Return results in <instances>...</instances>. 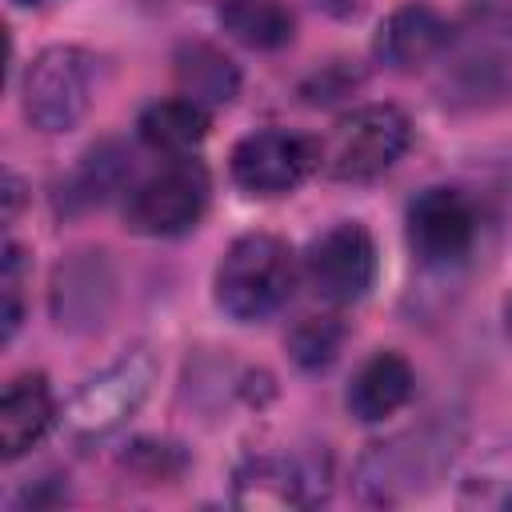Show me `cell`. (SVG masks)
Here are the masks:
<instances>
[{
    "label": "cell",
    "mask_w": 512,
    "mask_h": 512,
    "mask_svg": "<svg viewBox=\"0 0 512 512\" xmlns=\"http://www.w3.org/2000/svg\"><path fill=\"white\" fill-rule=\"evenodd\" d=\"M412 388H416L412 364H408L400 352L380 348V352H372V356L356 368L344 404H348V412H352L360 424H376V420L396 416V412L412 400Z\"/></svg>",
    "instance_id": "cell-14"
},
{
    "label": "cell",
    "mask_w": 512,
    "mask_h": 512,
    "mask_svg": "<svg viewBox=\"0 0 512 512\" xmlns=\"http://www.w3.org/2000/svg\"><path fill=\"white\" fill-rule=\"evenodd\" d=\"M448 32H452V24L436 8L412 0L384 16V24L376 28V40H372V52L380 64H388L396 72H412V68L440 60Z\"/></svg>",
    "instance_id": "cell-12"
},
{
    "label": "cell",
    "mask_w": 512,
    "mask_h": 512,
    "mask_svg": "<svg viewBox=\"0 0 512 512\" xmlns=\"http://www.w3.org/2000/svg\"><path fill=\"white\" fill-rule=\"evenodd\" d=\"M412 124L396 104H360L344 112L320 140V168L332 180L364 184L384 176L408 148Z\"/></svg>",
    "instance_id": "cell-5"
},
{
    "label": "cell",
    "mask_w": 512,
    "mask_h": 512,
    "mask_svg": "<svg viewBox=\"0 0 512 512\" xmlns=\"http://www.w3.org/2000/svg\"><path fill=\"white\" fill-rule=\"evenodd\" d=\"M96 60L76 44H52L32 56L20 84L24 120L36 132H68L84 120L92 104Z\"/></svg>",
    "instance_id": "cell-6"
},
{
    "label": "cell",
    "mask_w": 512,
    "mask_h": 512,
    "mask_svg": "<svg viewBox=\"0 0 512 512\" xmlns=\"http://www.w3.org/2000/svg\"><path fill=\"white\" fill-rule=\"evenodd\" d=\"M228 168L248 196H284L320 168V144L288 128H260L232 148Z\"/></svg>",
    "instance_id": "cell-10"
},
{
    "label": "cell",
    "mask_w": 512,
    "mask_h": 512,
    "mask_svg": "<svg viewBox=\"0 0 512 512\" xmlns=\"http://www.w3.org/2000/svg\"><path fill=\"white\" fill-rule=\"evenodd\" d=\"M116 280L104 252H76L52 276V316L60 328H96L108 316Z\"/></svg>",
    "instance_id": "cell-13"
},
{
    "label": "cell",
    "mask_w": 512,
    "mask_h": 512,
    "mask_svg": "<svg viewBox=\"0 0 512 512\" xmlns=\"http://www.w3.org/2000/svg\"><path fill=\"white\" fill-rule=\"evenodd\" d=\"M304 276L328 304H356L376 280V240L364 224L340 220L324 228L304 252Z\"/></svg>",
    "instance_id": "cell-9"
},
{
    "label": "cell",
    "mask_w": 512,
    "mask_h": 512,
    "mask_svg": "<svg viewBox=\"0 0 512 512\" xmlns=\"http://www.w3.org/2000/svg\"><path fill=\"white\" fill-rule=\"evenodd\" d=\"M328 492V456L316 448L252 452L232 476L240 508H308Z\"/></svg>",
    "instance_id": "cell-8"
},
{
    "label": "cell",
    "mask_w": 512,
    "mask_h": 512,
    "mask_svg": "<svg viewBox=\"0 0 512 512\" xmlns=\"http://www.w3.org/2000/svg\"><path fill=\"white\" fill-rule=\"evenodd\" d=\"M156 372H160V364H156L152 348L140 344V348H128L124 356H116L96 376H88L60 412L68 440L96 444V440L112 436L116 428H124L144 408V400L156 384Z\"/></svg>",
    "instance_id": "cell-4"
},
{
    "label": "cell",
    "mask_w": 512,
    "mask_h": 512,
    "mask_svg": "<svg viewBox=\"0 0 512 512\" xmlns=\"http://www.w3.org/2000/svg\"><path fill=\"white\" fill-rule=\"evenodd\" d=\"M140 140L160 152V156H188L204 136H208V108L196 104L192 96H172L156 100L140 112L136 120Z\"/></svg>",
    "instance_id": "cell-17"
},
{
    "label": "cell",
    "mask_w": 512,
    "mask_h": 512,
    "mask_svg": "<svg viewBox=\"0 0 512 512\" xmlns=\"http://www.w3.org/2000/svg\"><path fill=\"white\" fill-rule=\"evenodd\" d=\"M204 208H208V172L188 156H172L160 172L128 188L124 224L136 236L168 240L196 228Z\"/></svg>",
    "instance_id": "cell-7"
},
{
    "label": "cell",
    "mask_w": 512,
    "mask_h": 512,
    "mask_svg": "<svg viewBox=\"0 0 512 512\" xmlns=\"http://www.w3.org/2000/svg\"><path fill=\"white\" fill-rule=\"evenodd\" d=\"M468 504H512V440L484 448L476 464L464 472V492Z\"/></svg>",
    "instance_id": "cell-20"
},
{
    "label": "cell",
    "mask_w": 512,
    "mask_h": 512,
    "mask_svg": "<svg viewBox=\"0 0 512 512\" xmlns=\"http://www.w3.org/2000/svg\"><path fill=\"white\" fill-rule=\"evenodd\" d=\"M172 64H176V84H180V92L192 96V100L204 104V108H208V104H228V100L236 96V88H240L236 64H232L220 48H212V44H204V40L180 44L176 56H172Z\"/></svg>",
    "instance_id": "cell-18"
},
{
    "label": "cell",
    "mask_w": 512,
    "mask_h": 512,
    "mask_svg": "<svg viewBox=\"0 0 512 512\" xmlns=\"http://www.w3.org/2000/svg\"><path fill=\"white\" fill-rule=\"evenodd\" d=\"M216 304L236 324H256L280 312L296 288V252L272 232L236 236L216 264Z\"/></svg>",
    "instance_id": "cell-3"
},
{
    "label": "cell",
    "mask_w": 512,
    "mask_h": 512,
    "mask_svg": "<svg viewBox=\"0 0 512 512\" xmlns=\"http://www.w3.org/2000/svg\"><path fill=\"white\" fill-rule=\"evenodd\" d=\"M124 176H128V156H124L116 144H100V148H92V152L80 160V168L72 172L64 200H68V204H80V208L104 204L112 192H120Z\"/></svg>",
    "instance_id": "cell-19"
},
{
    "label": "cell",
    "mask_w": 512,
    "mask_h": 512,
    "mask_svg": "<svg viewBox=\"0 0 512 512\" xmlns=\"http://www.w3.org/2000/svg\"><path fill=\"white\" fill-rule=\"evenodd\" d=\"M16 4H44V0H16Z\"/></svg>",
    "instance_id": "cell-24"
},
{
    "label": "cell",
    "mask_w": 512,
    "mask_h": 512,
    "mask_svg": "<svg viewBox=\"0 0 512 512\" xmlns=\"http://www.w3.org/2000/svg\"><path fill=\"white\" fill-rule=\"evenodd\" d=\"M20 192H24V188H20V176H16V172H8V176H4V224H12V220H16Z\"/></svg>",
    "instance_id": "cell-22"
},
{
    "label": "cell",
    "mask_w": 512,
    "mask_h": 512,
    "mask_svg": "<svg viewBox=\"0 0 512 512\" xmlns=\"http://www.w3.org/2000/svg\"><path fill=\"white\" fill-rule=\"evenodd\" d=\"M56 420V400L44 372H20L0 396V456H24Z\"/></svg>",
    "instance_id": "cell-15"
},
{
    "label": "cell",
    "mask_w": 512,
    "mask_h": 512,
    "mask_svg": "<svg viewBox=\"0 0 512 512\" xmlns=\"http://www.w3.org/2000/svg\"><path fill=\"white\" fill-rule=\"evenodd\" d=\"M216 20L232 40L256 52H276L296 36V16L284 0H216Z\"/></svg>",
    "instance_id": "cell-16"
},
{
    "label": "cell",
    "mask_w": 512,
    "mask_h": 512,
    "mask_svg": "<svg viewBox=\"0 0 512 512\" xmlns=\"http://www.w3.org/2000/svg\"><path fill=\"white\" fill-rule=\"evenodd\" d=\"M508 332H512V300H508Z\"/></svg>",
    "instance_id": "cell-23"
},
{
    "label": "cell",
    "mask_w": 512,
    "mask_h": 512,
    "mask_svg": "<svg viewBox=\"0 0 512 512\" xmlns=\"http://www.w3.org/2000/svg\"><path fill=\"white\" fill-rule=\"evenodd\" d=\"M436 64V92L444 104H512V0H488L452 24Z\"/></svg>",
    "instance_id": "cell-1"
},
{
    "label": "cell",
    "mask_w": 512,
    "mask_h": 512,
    "mask_svg": "<svg viewBox=\"0 0 512 512\" xmlns=\"http://www.w3.org/2000/svg\"><path fill=\"white\" fill-rule=\"evenodd\" d=\"M456 448H460V432L448 428V420H428L420 428L376 440L356 460V492L368 504H400L432 488L448 472Z\"/></svg>",
    "instance_id": "cell-2"
},
{
    "label": "cell",
    "mask_w": 512,
    "mask_h": 512,
    "mask_svg": "<svg viewBox=\"0 0 512 512\" xmlns=\"http://www.w3.org/2000/svg\"><path fill=\"white\" fill-rule=\"evenodd\" d=\"M404 228H408V248L416 252L420 264L448 268L472 252L480 216L460 188H424L420 196H412Z\"/></svg>",
    "instance_id": "cell-11"
},
{
    "label": "cell",
    "mask_w": 512,
    "mask_h": 512,
    "mask_svg": "<svg viewBox=\"0 0 512 512\" xmlns=\"http://www.w3.org/2000/svg\"><path fill=\"white\" fill-rule=\"evenodd\" d=\"M340 340H344V328L332 316H304L288 332V352L300 368H324L336 360Z\"/></svg>",
    "instance_id": "cell-21"
}]
</instances>
